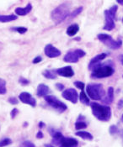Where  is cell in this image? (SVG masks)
Here are the masks:
<instances>
[{"mask_svg": "<svg viewBox=\"0 0 123 147\" xmlns=\"http://www.w3.org/2000/svg\"><path fill=\"white\" fill-rule=\"evenodd\" d=\"M90 107L93 115L100 121L107 122L111 118V109L109 106L101 105L98 102H91Z\"/></svg>", "mask_w": 123, "mask_h": 147, "instance_id": "1", "label": "cell"}, {"mask_svg": "<svg viewBox=\"0 0 123 147\" xmlns=\"http://www.w3.org/2000/svg\"><path fill=\"white\" fill-rule=\"evenodd\" d=\"M70 15V11H69V6L67 3H63L56 7V9L52 12L51 17L52 20L56 24L63 22L65 20L67 17Z\"/></svg>", "mask_w": 123, "mask_h": 147, "instance_id": "2", "label": "cell"}, {"mask_svg": "<svg viewBox=\"0 0 123 147\" xmlns=\"http://www.w3.org/2000/svg\"><path fill=\"white\" fill-rule=\"evenodd\" d=\"M86 92L93 100H102L105 96L103 85L101 83H90L86 87Z\"/></svg>", "mask_w": 123, "mask_h": 147, "instance_id": "3", "label": "cell"}, {"mask_svg": "<svg viewBox=\"0 0 123 147\" xmlns=\"http://www.w3.org/2000/svg\"><path fill=\"white\" fill-rule=\"evenodd\" d=\"M114 71V68L111 65L100 64L92 70L91 77L94 78H105L112 76Z\"/></svg>", "mask_w": 123, "mask_h": 147, "instance_id": "4", "label": "cell"}, {"mask_svg": "<svg viewBox=\"0 0 123 147\" xmlns=\"http://www.w3.org/2000/svg\"><path fill=\"white\" fill-rule=\"evenodd\" d=\"M117 11V6L113 5L111 9L105 10V24L103 29L107 31H111L114 30L116 24H115V17H116V13Z\"/></svg>", "mask_w": 123, "mask_h": 147, "instance_id": "5", "label": "cell"}, {"mask_svg": "<svg viewBox=\"0 0 123 147\" xmlns=\"http://www.w3.org/2000/svg\"><path fill=\"white\" fill-rule=\"evenodd\" d=\"M98 39L100 41L102 42L104 45H105L107 47L111 48L112 50H117L122 47V41L121 40H115L111 35L106 34H98Z\"/></svg>", "mask_w": 123, "mask_h": 147, "instance_id": "6", "label": "cell"}, {"mask_svg": "<svg viewBox=\"0 0 123 147\" xmlns=\"http://www.w3.org/2000/svg\"><path fill=\"white\" fill-rule=\"evenodd\" d=\"M44 98H45L46 102H47L52 109H54L55 110H56L58 113H63V112H65L67 110V105L64 102L60 101L55 96H53V95H47V96H46Z\"/></svg>", "mask_w": 123, "mask_h": 147, "instance_id": "7", "label": "cell"}, {"mask_svg": "<svg viewBox=\"0 0 123 147\" xmlns=\"http://www.w3.org/2000/svg\"><path fill=\"white\" fill-rule=\"evenodd\" d=\"M85 55H86V53L83 50L76 49L73 51H68L63 58V61L65 62H68V63H76L79 61L80 58L84 57Z\"/></svg>", "mask_w": 123, "mask_h": 147, "instance_id": "8", "label": "cell"}, {"mask_svg": "<svg viewBox=\"0 0 123 147\" xmlns=\"http://www.w3.org/2000/svg\"><path fill=\"white\" fill-rule=\"evenodd\" d=\"M62 96L63 98L73 103H77L78 100V94L77 91L73 88H67L63 92Z\"/></svg>", "mask_w": 123, "mask_h": 147, "instance_id": "9", "label": "cell"}, {"mask_svg": "<svg viewBox=\"0 0 123 147\" xmlns=\"http://www.w3.org/2000/svg\"><path fill=\"white\" fill-rule=\"evenodd\" d=\"M19 99L23 102V103H25V104H28L31 107L35 108L36 106V100L35 99L33 96L27 92H23L20 94L19 96Z\"/></svg>", "mask_w": 123, "mask_h": 147, "instance_id": "10", "label": "cell"}, {"mask_svg": "<svg viewBox=\"0 0 123 147\" xmlns=\"http://www.w3.org/2000/svg\"><path fill=\"white\" fill-rule=\"evenodd\" d=\"M44 52H45L46 56L49 58H56V57L61 56V51L54 45H51V44L46 45Z\"/></svg>", "mask_w": 123, "mask_h": 147, "instance_id": "11", "label": "cell"}, {"mask_svg": "<svg viewBox=\"0 0 123 147\" xmlns=\"http://www.w3.org/2000/svg\"><path fill=\"white\" fill-rule=\"evenodd\" d=\"M55 71H56V75H59V76L64 77V78H72L74 75V71L70 66L58 68V69L55 70Z\"/></svg>", "mask_w": 123, "mask_h": 147, "instance_id": "12", "label": "cell"}, {"mask_svg": "<svg viewBox=\"0 0 123 147\" xmlns=\"http://www.w3.org/2000/svg\"><path fill=\"white\" fill-rule=\"evenodd\" d=\"M78 145V140L74 138H70V137H63L58 146L59 147H77Z\"/></svg>", "mask_w": 123, "mask_h": 147, "instance_id": "13", "label": "cell"}, {"mask_svg": "<svg viewBox=\"0 0 123 147\" xmlns=\"http://www.w3.org/2000/svg\"><path fill=\"white\" fill-rule=\"evenodd\" d=\"M107 57V54L106 53H101V54H99L97 55L96 57H94L91 61H90V64H89V69L90 70H93L94 67H96L98 65L101 64V62L105 60V58Z\"/></svg>", "mask_w": 123, "mask_h": 147, "instance_id": "14", "label": "cell"}, {"mask_svg": "<svg viewBox=\"0 0 123 147\" xmlns=\"http://www.w3.org/2000/svg\"><path fill=\"white\" fill-rule=\"evenodd\" d=\"M49 92H50V89H49L48 86H46V84H43V83H41L37 87L36 94H37L38 97L41 98V97L47 96V94L49 93Z\"/></svg>", "mask_w": 123, "mask_h": 147, "instance_id": "15", "label": "cell"}, {"mask_svg": "<svg viewBox=\"0 0 123 147\" xmlns=\"http://www.w3.org/2000/svg\"><path fill=\"white\" fill-rule=\"evenodd\" d=\"M31 10H32V5H31V3H28L24 8H20V7L16 8L15 9V13H16V14H18L20 16H24V15L28 14Z\"/></svg>", "mask_w": 123, "mask_h": 147, "instance_id": "16", "label": "cell"}, {"mask_svg": "<svg viewBox=\"0 0 123 147\" xmlns=\"http://www.w3.org/2000/svg\"><path fill=\"white\" fill-rule=\"evenodd\" d=\"M114 100V89L112 87H110L108 88V92H107V95L106 97H104L102 98V102L104 103H106V104H111L113 102Z\"/></svg>", "mask_w": 123, "mask_h": 147, "instance_id": "17", "label": "cell"}, {"mask_svg": "<svg viewBox=\"0 0 123 147\" xmlns=\"http://www.w3.org/2000/svg\"><path fill=\"white\" fill-rule=\"evenodd\" d=\"M78 30H79V26L77 24H71L67 29V34L69 36H73L78 33Z\"/></svg>", "mask_w": 123, "mask_h": 147, "instance_id": "18", "label": "cell"}, {"mask_svg": "<svg viewBox=\"0 0 123 147\" xmlns=\"http://www.w3.org/2000/svg\"><path fill=\"white\" fill-rule=\"evenodd\" d=\"M17 16L14 14H9V15H0V22L1 23H8L17 20Z\"/></svg>", "mask_w": 123, "mask_h": 147, "instance_id": "19", "label": "cell"}, {"mask_svg": "<svg viewBox=\"0 0 123 147\" xmlns=\"http://www.w3.org/2000/svg\"><path fill=\"white\" fill-rule=\"evenodd\" d=\"M75 135L78 137H80V138H82V139H84V140H92L94 139L93 136L87 131H78L75 133Z\"/></svg>", "mask_w": 123, "mask_h": 147, "instance_id": "20", "label": "cell"}, {"mask_svg": "<svg viewBox=\"0 0 123 147\" xmlns=\"http://www.w3.org/2000/svg\"><path fill=\"white\" fill-rule=\"evenodd\" d=\"M42 75L47 79H56V71L52 70H46L43 71Z\"/></svg>", "mask_w": 123, "mask_h": 147, "instance_id": "21", "label": "cell"}, {"mask_svg": "<svg viewBox=\"0 0 123 147\" xmlns=\"http://www.w3.org/2000/svg\"><path fill=\"white\" fill-rule=\"evenodd\" d=\"M79 100L80 102L85 105H90V98H88L87 94L84 92V91H81L80 94H79Z\"/></svg>", "mask_w": 123, "mask_h": 147, "instance_id": "22", "label": "cell"}, {"mask_svg": "<svg viewBox=\"0 0 123 147\" xmlns=\"http://www.w3.org/2000/svg\"><path fill=\"white\" fill-rule=\"evenodd\" d=\"M7 92L6 88V81L3 78H0V95H3Z\"/></svg>", "mask_w": 123, "mask_h": 147, "instance_id": "23", "label": "cell"}, {"mask_svg": "<svg viewBox=\"0 0 123 147\" xmlns=\"http://www.w3.org/2000/svg\"><path fill=\"white\" fill-rule=\"evenodd\" d=\"M85 128H87V124L81 119H78V121L75 123V129L79 130V129H83Z\"/></svg>", "mask_w": 123, "mask_h": 147, "instance_id": "24", "label": "cell"}, {"mask_svg": "<svg viewBox=\"0 0 123 147\" xmlns=\"http://www.w3.org/2000/svg\"><path fill=\"white\" fill-rule=\"evenodd\" d=\"M12 143L11 139L10 138H4L0 140V147H5L7 146H10Z\"/></svg>", "mask_w": 123, "mask_h": 147, "instance_id": "25", "label": "cell"}, {"mask_svg": "<svg viewBox=\"0 0 123 147\" xmlns=\"http://www.w3.org/2000/svg\"><path fill=\"white\" fill-rule=\"evenodd\" d=\"M12 30L16 31L17 33H20V34H24L27 31V28H25V27H14V28H12Z\"/></svg>", "mask_w": 123, "mask_h": 147, "instance_id": "26", "label": "cell"}, {"mask_svg": "<svg viewBox=\"0 0 123 147\" xmlns=\"http://www.w3.org/2000/svg\"><path fill=\"white\" fill-rule=\"evenodd\" d=\"M83 10V7H79L78 9H76L73 12H72V13H70V15H69V17L70 18H75L77 15H78Z\"/></svg>", "mask_w": 123, "mask_h": 147, "instance_id": "27", "label": "cell"}, {"mask_svg": "<svg viewBox=\"0 0 123 147\" xmlns=\"http://www.w3.org/2000/svg\"><path fill=\"white\" fill-rule=\"evenodd\" d=\"M74 86L77 87L78 89H80L81 91H83L85 88V84L83 82H79V81H77V82H74Z\"/></svg>", "mask_w": 123, "mask_h": 147, "instance_id": "28", "label": "cell"}, {"mask_svg": "<svg viewBox=\"0 0 123 147\" xmlns=\"http://www.w3.org/2000/svg\"><path fill=\"white\" fill-rule=\"evenodd\" d=\"M20 147H35V146L30 140H24L20 145Z\"/></svg>", "mask_w": 123, "mask_h": 147, "instance_id": "29", "label": "cell"}, {"mask_svg": "<svg viewBox=\"0 0 123 147\" xmlns=\"http://www.w3.org/2000/svg\"><path fill=\"white\" fill-rule=\"evenodd\" d=\"M19 82H20L21 85H23V86L28 85V84L30 83L29 80H27L26 78H20L19 79Z\"/></svg>", "mask_w": 123, "mask_h": 147, "instance_id": "30", "label": "cell"}, {"mask_svg": "<svg viewBox=\"0 0 123 147\" xmlns=\"http://www.w3.org/2000/svg\"><path fill=\"white\" fill-rule=\"evenodd\" d=\"M19 113V110L16 109V108H14V109H13L11 111V113H10V116H11V119H14L16 116H17V114Z\"/></svg>", "mask_w": 123, "mask_h": 147, "instance_id": "31", "label": "cell"}, {"mask_svg": "<svg viewBox=\"0 0 123 147\" xmlns=\"http://www.w3.org/2000/svg\"><path fill=\"white\" fill-rule=\"evenodd\" d=\"M110 133L112 134V135H114V134H116L117 132H118V129H117V127L116 126H115V125H112L111 126V128H110Z\"/></svg>", "mask_w": 123, "mask_h": 147, "instance_id": "32", "label": "cell"}, {"mask_svg": "<svg viewBox=\"0 0 123 147\" xmlns=\"http://www.w3.org/2000/svg\"><path fill=\"white\" fill-rule=\"evenodd\" d=\"M9 102L13 104V105H15V104H17V103L19 102V100H18L16 98L12 97V98H9Z\"/></svg>", "mask_w": 123, "mask_h": 147, "instance_id": "33", "label": "cell"}, {"mask_svg": "<svg viewBox=\"0 0 123 147\" xmlns=\"http://www.w3.org/2000/svg\"><path fill=\"white\" fill-rule=\"evenodd\" d=\"M56 88L57 90L63 91V89H64V85H63V84H62V83H56Z\"/></svg>", "mask_w": 123, "mask_h": 147, "instance_id": "34", "label": "cell"}, {"mask_svg": "<svg viewBox=\"0 0 123 147\" xmlns=\"http://www.w3.org/2000/svg\"><path fill=\"white\" fill-rule=\"evenodd\" d=\"M42 61V58H41V57H36L35 59L33 60V62L34 64H36V63H39V62H41Z\"/></svg>", "mask_w": 123, "mask_h": 147, "instance_id": "35", "label": "cell"}, {"mask_svg": "<svg viewBox=\"0 0 123 147\" xmlns=\"http://www.w3.org/2000/svg\"><path fill=\"white\" fill-rule=\"evenodd\" d=\"M43 133L41 132V131H39L37 134H36V138H38V139H42L43 138Z\"/></svg>", "mask_w": 123, "mask_h": 147, "instance_id": "36", "label": "cell"}, {"mask_svg": "<svg viewBox=\"0 0 123 147\" xmlns=\"http://www.w3.org/2000/svg\"><path fill=\"white\" fill-rule=\"evenodd\" d=\"M117 106H118V108L121 109H123V99H121L118 103H117Z\"/></svg>", "mask_w": 123, "mask_h": 147, "instance_id": "37", "label": "cell"}, {"mask_svg": "<svg viewBox=\"0 0 123 147\" xmlns=\"http://www.w3.org/2000/svg\"><path fill=\"white\" fill-rule=\"evenodd\" d=\"M45 126L46 125L43 123V122H40V123H39V128H40V129H42V128H43V127H45Z\"/></svg>", "mask_w": 123, "mask_h": 147, "instance_id": "38", "label": "cell"}, {"mask_svg": "<svg viewBox=\"0 0 123 147\" xmlns=\"http://www.w3.org/2000/svg\"><path fill=\"white\" fill-rule=\"evenodd\" d=\"M45 147H54L52 145H50V144H46L45 145Z\"/></svg>", "mask_w": 123, "mask_h": 147, "instance_id": "39", "label": "cell"}, {"mask_svg": "<svg viewBox=\"0 0 123 147\" xmlns=\"http://www.w3.org/2000/svg\"><path fill=\"white\" fill-rule=\"evenodd\" d=\"M117 3H120V4H122V5H123V1H122V0H118V1H117Z\"/></svg>", "mask_w": 123, "mask_h": 147, "instance_id": "40", "label": "cell"}, {"mask_svg": "<svg viewBox=\"0 0 123 147\" xmlns=\"http://www.w3.org/2000/svg\"><path fill=\"white\" fill-rule=\"evenodd\" d=\"M121 62H122V64L123 65V55L121 57Z\"/></svg>", "mask_w": 123, "mask_h": 147, "instance_id": "41", "label": "cell"}, {"mask_svg": "<svg viewBox=\"0 0 123 147\" xmlns=\"http://www.w3.org/2000/svg\"><path fill=\"white\" fill-rule=\"evenodd\" d=\"M122 123H123V114H122Z\"/></svg>", "mask_w": 123, "mask_h": 147, "instance_id": "42", "label": "cell"}, {"mask_svg": "<svg viewBox=\"0 0 123 147\" xmlns=\"http://www.w3.org/2000/svg\"><path fill=\"white\" fill-rule=\"evenodd\" d=\"M122 23H123V19H122Z\"/></svg>", "mask_w": 123, "mask_h": 147, "instance_id": "43", "label": "cell"}]
</instances>
